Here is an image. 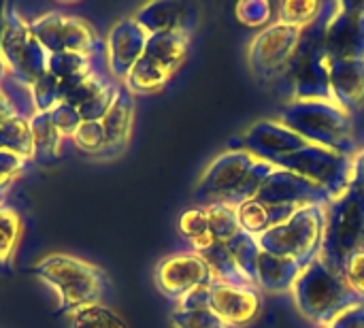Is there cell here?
Returning <instances> with one entry per match:
<instances>
[{
  "mask_svg": "<svg viewBox=\"0 0 364 328\" xmlns=\"http://www.w3.org/2000/svg\"><path fill=\"white\" fill-rule=\"evenodd\" d=\"M188 49H190V34H181V32L149 34L143 55L160 64L171 75H175L186 60Z\"/></svg>",
  "mask_w": 364,
  "mask_h": 328,
  "instance_id": "cell-22",
  "label": "cell"
},
{
  "mask_svg": "<svg viewBox=\"0 0 364 328\" xmlns=\"http://www.w3.org/2000/svg\"><path fill=\"white\" fill-rule=\"evenodd\" d=\"M132 19L147 34H166V32L192 34L196 26V9L179 0H154L139 6Z\"/></svg>",
  "mask_w": 364,
  "mask_h": 328,
  "instance_id": "cell-18",
  "label": "cell"
},
{
  "mask_svg": "<svg viewBox=\"0 0 364 328\" xmlns=\"http://www.w3.org/2000/svg\"><path fill=\"white\" fill-rule=\"evenodd\" d=\"M324 2L318 0H286L277 4V19L296 28H307L320 15Z\"/></svg>",
  "mask_w": 364,
  "mask_h": 328,
  "instance_id": "cell-34",
  "label": "cell"
},
{
  "mask_svg": "<svg viewBox=\"0 0 364 328\" xmlns=\"http://www.w3.org/2000/svg\"><path fill=\"white\" fill-rule=\"evenodd\" d=\"M154 280H156L158 290L177 303L188 292L211 286L215 282V275L209 263L200 254L188 250V252H175L162 258L156 267Z\"/></svg>",
  "mask_w": 364,
  "mask_h": 328,
  "instance_id": "cell-12",
  "label": "cell"
},
{
  "mask_svg": "<svg viewBox=\"0 0 364 328\" xmlns=\"http://www.w3.org/2000/svg\"><path fill=\"white\" fill-rule=\"evenodd\" d=\"M17 115H19V113H17V107H15L13 98L9 96V92H6L4 85L0 83V124L13 120V117H17Z\"/></svg>",
  "mask_w": 364,
  "mask_h": 328,
  "instance_id": "cell-47",
  "label": "cell"
},
{
  "mask_svg": "<svg viewBox=\"0 0 364 328\" xmlns=\"http://www.w3.org/2000/svg\"><path fill=\"white\" fill-rule=\"evenodd\" d=\"M117 92H119V83L107 79L105 85L83 107H79V113H81L83 122H102V117L109 113L111 105L115 102Z\"/></svg>",
  "mask_w": 364,
  "mask_h": 328,
  "instance_id": "cell-36",
  "label": "cell"
},
{
  "mask_svg": "<svg viewBox=\"0 0 364 328\" xmlns=\"http://www.w3.org/2000/svg\"><path fill=\"white\" fill-rule=\"evenodd\" d=\"M171 322L175 328H230L211 307L205 310H173Z\"/></svg>",
  "mask_w": 364,
  "mask_h": 328,
  "instance_id": "cell-38",
  "label": "cell"
},
{
  "mask_svg": "<svg viewBox=\"0 0 364 328\" xmlns=\"http://www.w3.org/2000/svg\"><path fill=\"white\" fill-rule=\"evenodd\" d=\"M209 307L230 328H243L258 320L262 312V297L254 286L213 282Z\"/></svg>",
  "mask_w": 364,
  "mask_h": 328,
  "instance_id": "cell-16",
  "label": "cell"
},
{
  "mask_svg": "<svg viewBox=\"0 0 364 328\" xmlns=\"http://www.w3.org/2000/svg\"><path fill=\"white\" fill-rule=\"evenodd\" d=\"M21 233H23L21 216L11 207L0 205V269H6L15 258Z\"/></svg>",
  "mask_w": 364,
  "mask_h": 328,
  "instance_id": "cell-28",
  "label": "cell"
},
{
  "mask_svg": "<svg viewBox=\"0 0 364 328\" xmlns=\"http://www.w3.org/2000/svg\"><path fill=\"white\" fill-rule=\"evenodd\" d=\"M47 73H51L58 81H68V79H75V77H83V75L94 73L92 58L81 55V53H70V51L49 53Z\"/></svg>",
  "mask_w": 364,
  "mask_h": 328,
  "instance_id": "cell-31",
  "label": "cell"
},
{
  "mask_svg": "<svg viewBox=\"0 0 364 328\" xmlns=\"http://www.w3.org/2000/svg\"><path fill=\"white\" fill-rule=\"evenodd\" d=\"M228 250L239 267V271L243 273L245 282L250 286H256V265H258V256H260V245H258V239L247 235V233H239L230 243H228ZM258 288V286H256Z\"/></svg>",
  "mask_w": 364,
  "mask_h": 328,
  "instance_id": "cell-30",
  "label": "cell"
},
{
  "mask_svg": "<svg viewBox=\"0 0 364 328\" xmlns=\"http://www.w3.org/2000/svg\"><path fill=\"white\" fill-rule=\"evenodd\" d=\"M147 36L149 34L132 17H124L111 26L105 41V49L109 70L117 81L124 83L132 66L141 60V55L145 53Z\"/></svg>",
  "mask_w": 364,
  "mask_h": 328,
  "instance_id": "cell-17",
  "label": "cell"
},
{
  "mask_svg": "<svg viewBox=\"0 0 364 328\" xmlns=\"http://www.w3.org/2000/svg\"><path fill=\"white\" fill-rule=\"evenodd\" d=\"M273 171V164L252 156L250 152L226 149L203 171L194 188V203L200 207L228 205L237 209L239 205L256 199L264 179Z\"/></svg>",
  "mask_w": 364,
  "mask_h": 328,
  "instance_id": "cell-1",
  "label": "cell"
},
{
  "mask_svg": "<svg viewBox=\"0 0 364 328\" xmlns=\"http://www.w3.org/2000/svg\"><path fill=\"white\" fill-rule=\"evenodd\" d=\"M34 273L55 292L60 310L68 314L100 303L107 288L105 271L73 254H47L34 265Z\"/></svg>",
  "mask_w": 364,
  "mask_h": 328,
  "instance_id": "cell-5",
  "label": "cell"
},
{
  "mask_svg": "<svg viewBox=\"0 0 364 328\" xmlns=\"http://www.w3.org/2000/svg\"><path fill=\"white\" fill-rule=\"evenodd\" d=\"M200 256L209 263V267H211V271L215 275V282L237 284V286H250L245 282L243 273L239 271V267H237V263H235V258H232V254L228 250V243H215L213 248H209Z\"/></svg>",
  "mask_w": 364,
  "mask_h": 328,
  "instance_id": "cell-29",
  "label": "cell"
},
{
  "mask_svg": "<svg viewBox=\"0 0 364 328\" xmlns=\"http://www.w3.org/2000/svg\"><path fill=\"white\" fill-rule=\"evenodd\" d=\"M350 190L364 196V147L350 158Z\"/></svg>",
  "mask_w": 364,
  "mask_h": 328,
  "instance_id": "cell-46",
  "label": "cell"
},
{
  "mask_svg": "<svg viewBox=\"0 0 364 328\" xmlns=\"http://www.w3.org/2000/svg\"><path fill=\"white\" fill-rule=\"evenodd\" d=\"M273 166L296 173L322 186L333 199H339L350 184V156L335 154L314 143L301 145L296 152L279 158Z\"/></svg>",
  "mask_w": 364,
  "mask_h": 328,
  "instance_id": "cell-10",
  "label": "cell"
},
{
  "mask_svg": "<svg viewBox=\"0 0 364 328\" xmlns=\"http://www.w3.org/2000/svg\"><path fill=\"white\" fill-rule=\"evenodd\" d=\"M171 77L173 75L168 70H164L160 64L141 55V60L132 66V70L128 73V77L124 79L122 85L130 94H154V92L162 90Z\"/></svg>",
  "mask_w": 364,
  "mask_h": 328,
  "instance_id": "cell-25",
  "label": "cell"
},
{
  "mask_svg": "<svg viewBox=\"0 0 364 328\" xmlns=\"http://www.w3.org/2000/svg\"><path fill=\"white\" fill-rule=\"evenodd\" d=\"M326 58L364 60V4L339 2L337 13L326 26Z\"/></svg>",
  "mask_w": 364,
  "mask_h": 328,
  "instance_id": "cell-15",
  "label": "cell"
},
{
  "mask_svg": "<svg viewBox=\"0 0 364 328\" xmlns=\"http://www.w3.org/2000/svg\"><path fill=\"white\" fill-rule=\"evenodd\" d=\"M9 77V68H6V64H4V60L0 58V83L4 81Z\"/></svg>",
  "mask_w": 364,
  "mask_h": 328,
  "instance_id": "cell-49",
  "label": "cell"
},
{
  "mask_svg": "<svg viewBox=\"0 0 364 328\" xmlns=\"http://www.w3.org/2000/svg\"><path fill=\"white\" fill-rule=\"evenodd\" d=\"M326 328H364V301L350 305Z\"/></svg>",
  "mask_w": 364,
  "mask_h": 328,
  "instance_id": "cell-44",
  "label": "cell"
},
{
  "mask_svg": "<svg viewBox=\"0 0 364 328\" xmlns=\"http://www.w3.org/2000/svg\"><path fill=\"white\" fill-rule=\"evenodd\" d=\"M339 2H324L314 23L303 28V38L288 73L277 81L279 92L292 100H331L328 58L324 49L326 26L337 13Z\"/></svg>",
  "mask_w": 364,
  "mask_h": 328,
  "instance_id": "cell-2",
  "label": "cell"
},
{
  "mask_svg": "<svg viewBox=\"0 0 364 328\" xmlns=\"http://www.w3.org/2000/svg\"><path fill=\"white\" fill-rule=\"evenodd\" d=\"M30 128H32V139H34L36 154L47 156V158H58L60 152H62V143L66 139L55 128L51 115L49 113H34L30 117Z\"/></svg>",
  "mask_w": 364,
  "mask_h": 328,
  "instance_id": "cell-27",
  "label": "cell"
},
{
  "mask_svg": "<svg viewBox=\"0 0 364 328\" xmlns=\"http://www.w3.org/2000/svg\"><path fill=\"white\" fill-rule=\"evenodd\" d=\"M303 38V28L275 19L262 28L247 47L252 73L267 83H277L290 68Z\"/></svg>",
  "mask_w": 364,
  "mask_h": 328,
  "instance_id": "cell-9",
  "label": "cell"
},
{
  "mask_svg": "<svg viewBox=\"0 0 364 328\" xmlns=\"http://www.w3.org/2000/svg\"><path fill=\"white\" fill-rule=\"evenodd\" d=\"M205 209L209 216V231H211L215 243H230L241 233L237 209H232L228 205H207Z\"/></svg>",
  "mask_w": 364,
  "mask_h": 328,
  "instance_id": "cell-32",
  "label": "cell"
},
{
  "mask_svg": "<svg viewBox=\"0 0 364 328\" xmlns=\"http://www.w3.org/2000/svg\"><path fill=\"white\" fill-rule=\"evenodd\" d=\"M6 28V2H0V49H2V36ZM2 58V55H0Z\"/></svg>",
  "mask_w": 364,
  "mask_h": 328,
  "instance_id": "cell-48",
  "label": "cell"
},
{
  "mask_svg": "<svg viewBox=\"0 0 364 328\" xmlns=\"http://www.w3.org/2000/svg\"><path fill=\"white\" fill-rule=\"evenodd\" d=\"M292 299L303 318L322 328L328 327L350 305L363 301L350 290L346 277L331 267L322 254L303 269L292 288Z\"/></svg>",
  "mask_w": 364,
  "mask_h": 328,
  "instance_id": "cell-4",
  "label": "cell"
},
{
  "mask_svg": "<svg viewBox=\"0 0 364 328\" xmlns=\"http://www.w3.org/2000/svg\"><path fill=\"white\" fill-rule=\"evenodd\" d=\"M209 297H211V286L196 288V290L188 292L186 297H181L175 303V310H205V307H209Z\"/></svg>",
  "mask_w": 364,
  "mask_h": 328,
  "instance_id": "cell-45",
  "label": "cell"
},
{
  "mask_svg": "<svg viewBox=\"0 0 364 328\" xmlns=\"http://www.w3.org/2000/svg\"><path fill=\"white\" fill-rule=\"evenodd\" d=\"M105 81H107V79L94 70L90 77H85V79H83V81H81V83H79V85L68 94V96H66V100H64V102H68V105H73V107H77V109H79V107H83V105H85V102H87V100H90V98H92L100 88H102V85H105Z\"/></svg>",
  "mask_w": 364,
  "mask_h": 328,
  "instance_id": "cell-42",
  "label": "cell"
},
{
  "mask_svg": "<svg viewBox=\"0 0 364 328\" xmlns=\"http://www.w3.org/2000/svg\"><path fill=\"white\" fill-rule=\"evenodd\" d=\"M177 228H179V235L190 243L192 252H196V254H205L209 248L215 245V239H213V235L209 231L207 209L200 207V205H194V207L186 209L179 216Z\"/></svg>",
  "mask_w": 364,
  "mask_h": 328,
  "instance_id": "cell-24",
  "label": "cell"
},
{
  "mask_svg": "<svg viewBox=\"0 0 364 328\" xmlns=\"http://www.w3.org/2000/svg\"><path fill=\"white\" fill-rule=\"evenodd\" d=\"M30 28L47 53H81L92 58L100 49V38L90 21L79 15L49 11L30 21Z\"/></svg>",
  "mask_w": 364,
  "mask_h": 328,
  "instance_id": "cell-11",
  "label": "cell"
},
{
  "mask_svg": "<svg viewBox=\"0 0 364 328\" xmlns=\"http://www.w3.org/2000/svg\"><path fill=\"white\" fill-rule=\"evenodd\" d=\"M292 213H294V209L271 207V205L260 203L258 199H252V201L237 207V218H239L241 231L256 237V239L260 235H264L267 231H271L273 226L286 222Z\"/></svg>",
  "mask_w": 364,
  "mask_h": 328,
  "instance_id": "cell-23",
  "label": "cell"
},
{
  "mask_svg": "<svg viewBox=\"0 0 364 328\" xmlns=\"http://www.w3.org/2000/svg\"><path fill=\"white\" fill-rule=\"evenodd\" d=\"M0 152H11V154L23 156L28 160H32L36 156L28 117L17 115L4 124H0Z\"/></svg>",
  "mask_w": 364,
  "mask_h": 328,
  "instance_id": "cell-26",
  "label": "cell"
},
{
  "mask_svg": "<svg viewBox=\"0 0 364 328\" xmlns=\"http://www.w3.org/2000/svg\"><path fill=\"white\" fill-rule=\"evenodd\" d=\"M341 275L346 277L350 290H352L358 299H363L364 301V250L354 252V254L346 260Z\"/></svg>",
  "mask_w": 364,
  "mask_h": 328,
  "instance_id": "cell-41",
  "label": "cell"
},
{
  "mask_svg": "<svg viewBox=\"0 0 364 328\" xmlns=\"http://www.w3.org/2000/svg\"><path fill=\"white\" fill-rule=\"evenodd\" d=\"M331 100L348 113L364 105V60H331L328 62Z\"/></svg>",
  "mask_w": 364,
  "mask_h": 328,
  "instance_id": "cell-19",
  "label": "cell"
},
{
  "mask_svg": "<svg viewBox=\"0 0 364 328\" xmlns=\"http://www.w3.org/2000/svg\"><path fill=\"white\" fill-rule=\"evenodd\" d=\"M277 11V4H271L267 0H243L237 4V17L245 23V26H254V28H260V26H269L273 23V15Z\"/></svg>",
  "mask_w": 364,
  "mask_h": 328,
  "instance_id": "cell-39",
  "label": "cell"
},
{
  "mask_svg": "<svg viewBox=\"0 0 364 328\" xmlns=\"http://www.w3.org/2000/svg\"><path fill=\"white\" fill-rule=\"evenodd\" d=\"M324 231H326V207L311 205L294 211L286 222L260 235L258 245L262 252L296 258L309 265L322 252Z\"/></svg>",
  "mask_w": 364,
  "mask_h": 328,
  "instance_id": "cell-6",
  "label": "cell"
},
{
  "mask_svg": "<svg viewBox=\"0 0 364 328\" xmlns=\"http://www.w3.org/2000/svg\"><path fill=\"white\" fill-rule=\"evenodd\" d=\"M30 92H32V102H34L36 113H49L51 109H55L62 102L60 81L51 73L41 75L34 81V85L30 88Z\"/></svg>",
  "mask_w": 364,
  "mask_h": 328,
  "instance_id": "cell-35",
  "label": "cell"
},
{
  "mask_svg": "<svg viewBox=\"0 0 364 328\" xmlns=\"http://www.w3.org/2000/svg\"><path fill=\"white\" fill-rule=\"evenodd\" d=\"M70 328H128L126 322L107 305L96 303L70 314Z\"/></svg>",
  "mask_w": 364,
  "mask_h": 328,
  "instance_id": "cell-33",
  "label": "cell"
},
{
  "mask_svg": "<svg viewBox=\"0 0 364 328\" xmlns=\"http://www.w3.org/2000/svg\"><path fill=\"white\" fill-rule=\"evenodd\" d=\"M75 145L90 156H105L107 152V132L102 122H81L77 132L73 134Z\"/></svg>",
  "mask_w": 364,
  "mask_h": 328,
  "instance_id": "cell-37",
  "label": "cell"
},
{
  "mask_svg": "<svg viewBox=\"0 0 364 328\" xmlns=\"http://www.w3.org/2000/svg\"><path fill=\"white\" fill-rule=\"evenodd\" d=\"M307 141L303 137L284 126L279 120H260L252 124L241 137H237L230 143V149H243L269 164H275L279 158L296 152Z\"/></svg>",
  "mask_w": 364,
  "mask_h": 328,
  "instance_id": "cell-14",
  "label": "cell"
},
{
  "mask_svg": "<svg viewBox=\"0 0 364 328\" xmlns=\"http://www.w3.org/2000/svg\"><path fill=\"white\" fill-rule=\"evenodd\" d=\"M307 143L331 149L341 156H354L352 113L333 100H292L286 102L277 117Z\"/></svg>",
  "mask_w": 364,
  "mask_h": 328,
  "instance_id": "cell-3",
  "label": "cell"
},
{
  "mask_svg": "<svg viewBox=\"0 0 364 328\" xmlns=\"http://www.w3.org/2000/svg\"><path fill=\"white\" fill-rule=\"evenodd\" d=\"M134 124V98L132 94L119 85L117 98L111 105L109 113L102 117V128L107 132V152L105 156H117L126 149Z\"/></svg>",
  "mask_w": 364,
  "mask_h": 328,
  "instance_id": "cell-21",
  "label": "cell"
},
{
  "mask_svg": "<svg viewBox=\"0 0 364 328\" xmlns=\"http://www.w3.org/2000/svg\"><path fill=\"white\" fill-rule=\"evenodd\" d=\"M0 55L9 68V77L32 88L34 81L47 73L49 53L34 36L30 21L6 2V28L2 36Z\"/></svg>",
  "mask_w": 364,
  "mask_h": 328,
  "instance_id": "cell-8",
  "label": "cell"
},
{
  "mask_svg": "<svg viewBox=\"0 0 364 328\" xmlns=\"http://www.w3.org/2000/svg\"><path fill=\"white\" fill-rule=\"evenodd\" d=\"M358 250H364V196L348 188L326 207V231L320 254L341 273L346 260Z\"/></svg>",
  "mask_w": 364,
  "mask_h": 328,
  "instance_id": "cell-7",
  "label": "cell"
},
{
  "mask_svg": "<svg viewBox=\"0 0 364 328\" xmlns=\"http://www.w3.org/2000/svg\"><path fill=\"white\" fill-rule=\"evenodd\" d=\"M256 199L264 205L271 207H286V209H303V207H311V205H320V207H328L335 199L318 184L284 171V169H275L262 184V188L258 190Z\"/></svg>",
  "mask_w": 364,
  "mask_h": 328,
  "instance_id": "cell-13",
  "label": "cell"
},
{
  "mask_svg": "<svg viewBox=\"0 0 364 328\" xmlns=\"http://www.w3.org/2000/svg\"><path fill=\"white\" fill-rule=\"evenodd\" d=\"M30 160L11 152H0V194L13 184V179L19 175V171H23V166Z\"/></svg>",
  "mask_w": 364,
  "mask_h": 328,
  "instance_id": "cell-43",
  "label": "cell"
},
{
  "mask_svg": "<svg viewBox=\"0 0 364 328\" xmlns=\"http://www.w3.org/2000/svg\"><path fill=\"white\" fill-rule=\"evenodd\" d=\"M49 115H51L55 128L60 130V134H62L64 139H73V134L77 132V128H79L81 122H83L79 109L73 107V105H68V102H60L55 109L49 111Z\"/></svg>",
  "mask_w": 364,
  "mask_h": 328,
  "instance_id": "cell-40",
  "label": "cell"
},
{
  "mask_svg": "<svg viewBox=\"0 0 364 328\" xmlns=\"http://www.w3.org/2000/svg\"><path fill=\"white\" fill-rule=\"evenodd\" d=\"M307 265L296 258L275 256L260 250L258 265H256V286L264 292H292L299 275Z\"/></svg>",
  "mask_w": 364,
  "mask_h": 328,
  "instance_id": "cell-20",
  "label": "cell"
}]
</instances>
